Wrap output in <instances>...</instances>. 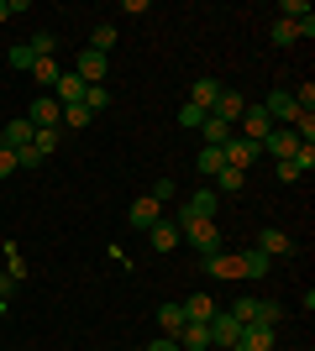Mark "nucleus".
I'll list each match as a JSON object with an SVG mask.
<instances>
[{
    "instance_id": "15",
    "label": "nucleus",
    "mask_w": 315,
    "mask_h": 351,
    "mask_svg": "<svg viewBox=\"0 0 315 351\" xmlns=\"http://www.w3.org/2000/svg\"><path fill=\"white\" fill-rule=\"evenodd\" d=\"M158 220H163V205H158L152 194H137V199H132V226L148 231V226H158Z\"/></svg>"
},
{
    "instance_id": "4",
    "label": "nucleus",
    "mask_w": 315,
    "mask_h": 351,
    "mask_svg": "<svg viewBox=\"0 0 315 351\" xmlns=\"http://www.w3.org/2000/svg\"><path fill=\"white\" fill-rule=\"evenodd\" d=\"M210 330V346H221V351H237V336H242V325L226 315V309H215V320L205 325Z\"/></svg>"
},
{
    "instance_id": "11",
    "label": "nucleus",
    "mask_w": 315,
    "mask_h": 351,
    "mask_svg": "<svg viewBox=\"0 0 315 351\" xmlns=\"http://www.w3.org/2000/svg\"><path fill=\"white\" fill-rule=\"evenodd\" d=\"M179 220H215V194H210V189L189 194V199L179 205Z\"/></svg>"
},
{
    "instance_id": "36",
    "label": "nucleus",
    "mask_w": 315,
    "mask_h": 351,
    "mask_svg": "<svg viewBox=\"0 0 315 351\" xmlns=\"http://www.w3.org/2000/svg\"><path fill=\"white\" fill-rule=\"evenodd\" d=\"M273 173H279V184H294V178H305L300 168H294V158H284V162H273Z\"/></svg>"
},
{
    "instance_id": "31",
    "label": "nucleus",
    "mask_w": 315,
    "mask_h": 351,
    "mask_svg": "<svg viewBox=\"0 0 315 351\" xmlns=\"http://www.w3.org/2000/svg\"><path fill=\"white\" fill-rule=\"evenodd\" d=\"M200 121H205V110L184 100V105H179V126H184V132H200Z\"/></svg>"
},
{
    "instance_id": "3",
    "label": "nucleus",
    "mask_w": 315,
    "mask_h": 351,
    "mask_svg": "<svg viewBox=\"0 0 315 351\" xmlns=\"http://www.w3.org/2000/svg\"><path fill=\"white\" fill-rule=\"evenodd\" d=\"M221 158H226V168H242V173H247V168H253V162L263 158V147H257V142H247V136H231V142L221 147Z\"/></svg>"
},
{
    "instance_id": "34",
    "label": "nucleus",
    "mask_w": 315,
    "mask_h": 351,
    "mask_svg": "<svg viewBox=\"0 0 315 351\" xmlns=\"http://www.w3.org/2000/svg\"><path fill=\"white\" fill-rule=\"evenodd\" d=\"M32 63H37V53H32L27 43L21 47H11V69H21V73H32Z\"/></svg>"
},
{
    "instance_id": "19",
    "label": "nucleus",
    "mask_w": 315,
    "mask_h": 351,
    "mask_svg": "<svg viewBox=\"0 0 315 351\" xmlns=\"http://www.w3.org/2000/svg\"><path fill=\"white\" fill-rule=\"evenodd\" d=\"M148 241H152V252H174L179 247V226H174V220H158V226H148Z\"/></svg>"
},
{
    "instance_id": "18",
    "label": "nucleus",
    "mask_w": 315,
    "mask_h": 351,
    "mask_svg": "<svg viewBox=\"0 0 315 351\" xmlns=\"http://www.w3.org/2000/svg\"><path fill=\"white\" fill-rule=\"evenodd\" d=\"M0 147H5V152H16V147H32V121H27V116H16L11 126L0 132Z\"/></svg>"
},
{
    "instance_id": "1",
    "label": "nucleus",
    "mask_w": 315,
    "mask_h": 351,
    "mask_svg": "<svg viewBox=\"0 0 315 351\" xmlns=\"http://www.w3.org/2000/svg\"><path fill=\"white\" fill-rule=\"evenodd\" d=\"M174 226L195 241V252H205V257H210V252H221V220H174Z\"/></svg>"
},
{
    "instance_id": "21",
    "label": "nucleus",
    "mask_w": 315,
    "mask_h": 351,
    "mask_svg": "<svg viewBox=\"0 0 315 351\" xmlns=\"http://www.w3.org/2000/svg\"><path fill=\"white\" fill-rule=\"evenodd\" d=\"M58 58H37V63H32V79H37V84H43L47 89V95H53V84H58Z\"/></svg>"
},
{
    "instance_id": "13",
    "label": "nucleus",
    "mask_w": 315,
    "mask_h": 351,
    "mask_svg": "<svg viewBox=\"0 0 315 351\" xmlns=\"http://www.w3.org/2000/svg\"><path fill=\"white\" fill-rule=\"evenodd\" d=\"M215 100H221V79H210V73H205V79H195V84H189V105H200L205 116L215 110Z\"/></svg>"
},
{
    "instance_id": "5",
    "label": "nucleus",
    "mask_w": 315,
    "mask_h": 351,
    "mask_svg": "<svg viewBox=\"0 0 315 351\" xmlns=\"http://www.w3.org/2000/svg\"><path fill=\"white\" fill-rule=\"evenodd\" d=\"M105 69H110V58H100V53H90V47L74 58V73H79V84H84V89H90V84H105Z\"/></svg>"
},
{
    "instance_id": "24",
    "label": "nucleus",
    "mask_w": 315,
    "mask_h": 351,
    "mask_svg": "<svg viewBox=\"0 0 315 351\" xmlns=\"http://www.w3.org/2000/svg\"><path fill=\"white\" fill-rule=\"evenodd\" d=\"M195 168H200V173H205V178H215V173H221V168H226V158H221V147H200V158H195Z\"/></svg>"
},
{
    "instance_id": "17",
    "label": "nucleus",
    "mask_w": 315,
    "mask_h": 351,
    "mask_svg": "<svg viewBox=\"0 0 315 351\" xmlns=\"http://www.w3.org/2000/svg\"><path fill=\"white\" fill-rule=\"evenodd\" d=\"M200 136H205V147H226L231 136H237V126H226L221 116H205L200 121Z\"/></svg>"
},
{
    "instance_id": "32",
    "label": "nucleus",
    "mask_w": 315,
    "mask_h": 351,
    "mask_svg": "<svg viewBox=\"0 0 315 351\" xmlns=\"http://www.w3.org/2000/svg\"><path fill=\"white\" fill-rule=\"evenodd\" d=\"M289 95H294V105H300V116H310V110H315V84H310V79H305L300 89H289Z\"/></svg>"
},
{
    "instance_id": "35",
    "label": "nucleus",
    "mask_w": 315,
    "mask_h": 351,
    "mask_svg": "<svg viewBox=\"0 0 315 351\" xmlns=\"http://www.w3.org/2000/svg\"><path fill=\"white\" fill-rule=\"evenodd\" d=\"M32 147H37L43 158H53V147H58V132H32Z\"/></svg>"
},
{
    "instance_id": "22",
    "label": "nucleus",
    "mask_w": 315,
    "mask_h": 351,
    "mask_svg": "<svg viewBox=\"0 0 315 351\" xmlns=\"http://www.w3.org/2000/svg\"><path fill=\"white\" fill-rule=\"evenodd\" d=\"M110 47H116V21H95V37H90V53H110Z\"/></svg>"
},
{
    "instance_id": "10",
    "label": "nucleus",
    "mask_w": 315,
    "mask_h": 351,
    "mask_svg": "<svg viewBox=\"0 0 315 351\" xmlns=\"http://www.w3.org/2000/svg\"><path fill=\"white\" fill-rule=\"evenodd\" d=\"M237 351H279L273 346V325H242Z\"/></svg>"
},
{
    "instance_id": "37",
    "label": "nucleus",
    "mask_w": 315,
    "mask_h": 351,
    "mask_svg": "<svg viewBox=\"0 0 315 351\" xmlns=\"http://www.w3.org/2000/svg\"><path fill=\"white\" fill-rule=\"evenodd\" d=\"M294 168H300V173H310V168H315V147H310V142H300V152H294Z\"/></svg>"
},
{
    "instance_id": "20",
    "label": "nucleus",
    "mask_w": 315,
    "mask_h": 351,
    "mask_svg": "<svg viewBox=\"0 0 315 351\" xmlns=\"http://www.w3.org/2000/svg\"><path fill=\"white\" fill-rule=\"evenodd\" d=\"M263 273H273V257H263V252H242V278H263Z\"/></svg>"
},
{
    "instance_id": "33",
    "label": "nucleus",
    "mask_w": 315,
    "mask_h": 351,
    "mask_svg": "<svg viewBox=\"0 0 315 351\" xmlns=\"http://www.w3.org/2000/svg\"><path fill=\"white\" fill-rule=\"evenodd\" d=\"M215 178H221V189H226V194H237L242 184H247V173H242V168H221Z\"/></svg>"
},
{
    "instance_id": "8",
    "label": "nucleus",
    "mask_w": 315,
    "mask_h": 351,
    "mask_svg": "<svg viewBox=\"0 0 315 351\" xmlns=\"http://www.w3.org/2000/svg\"><path fill=\"white\" fill-rule=\"evenodd\" d=\"M263 152H268L273 162H284V158H294V152H300V136L289 132V126H273L268 142H263Z\"/></svg>"
},
{
    "instance_id": "27",
    "label": "nucleus",
    "mask_w": 315,
    "mask_h": 351,
    "mask_svg": "<svg viewBox=\"0 0 315 351\" xmlns=\"http://www.w3.org/2000/svg\"><path fill=\"white\" fill-rule=\"evenodd\" d=\"M268 37H273V47H289V43H300V32H294V21H284V16H279V21L268 27Z\"/></svg>"
},
{
    "instance_id": "7",
    "label": "nucleus",
    "mask_w": 315,
    "mask_h": 351,
    "mask_svg": "<svg viewBox=\"0 0 315 351\" xmlns=\"http://www.w3.org/2000/svg\"><path fill=\"white\" fill-rule=\"evenodd\" d=\"M263 110L273 116V126H279V121H284V126H294V121H300V105H294V95H289V89H273L268 100H263Z\"/></svg>"
},
{
    "instance_id": "6",
    "label": "nucleus",
    "mask_w": 315,
    "mask_h": 351,
    "mask_svg": "<svg viewBox=\"0 0 315 351\" xmlns=\"http://www.w3.org/2000/svg\"><path fill=\"white\" fill-rule=\"evenodd\" d=\"M27 121H32V132H58V100H53V95L32 100L27 105Z\"/></svg>"
},
{
    "instance_id": "9",
    "label": "nucleus",
    "mask_w": 315,
    "mask_h": 351,
    "mask_svg": "<svg viewBox=\"0 0 315 351\" xmlns=\"http://www.w3.org/2000/svg\"><path fill=\"white\" fill-rule=\"evenodd\" d=\"M184 325H210V320H215V309H221V304H215V299H210V293H189V299H184Z\"/></svg>"
},
{
    "instance_id": "26",
    "label": "nucleus",
    "mask_w": 315,
    "mask_h": 351,
    "mask_svg": "<svg viewBox=\"0 0 315 351\" xmlns=\"http://www.w3.org/2000/svg\"><path fill=\"white\" fill-rule=\"evenodd\" d=\"M179 346L184 351H205L210 346V330H205V325H184V330H179Z\"/></svg>"
},
{
    "instance_id": "2",
    "label": "nucleus",
    "mask_w": 315,
    "mask_h": 351,
    "mask_svg": "<svg viewBox=\"0 0 315 351\" xmlns=\"http://www.w3.org/2000/svg\"><path fill=\"white\" fill-rule=\"evenodd\" d=\"M268 132H273V116L263 110V100H247V110H242V136L263 147V142H268Z\"/></svg>"
},
{
    "instance_id": "23",
    "label": "nucleus",
    "mask_w": 315,
    "mask_h": 351,
    "mask_svg": "<svg viewBox=\"0 0 315 351\" xmlns=\"http://www.w3.org/2000/svg\"><path fill=\"white\" fill-rule=\"evenodd\" d=\"M79 105H84L90 116H100V110H110V105H116V100H110V89H105V84H90V89H84V100H79Z\"/></svg>"
},
{
    "instance_id": "28",
    "label": "nucleus",
    "mask_w": 315,
    "mask_h": 351,
    "mask_svg": "<svg viewBox=\"0 0 315 351\" xmlns=\"http://www.w3.org/2000/svg\"><path fill=\"white\" fill-rule=\"evenodd\" d=\"M279 16H284V21H294V27H305V21H315L305 0H284V5H279Z\"/></svg>"
},
{
    "instance_id": "38",
    "label": "nucleus",
    "mask_w": 315,
    "mask_h": 351,
    "mask_svg": "<svg viewBox=\"0 0 315 351\" xmlns=\"http://www.w3.org/2000/svg\"><path fill=\"white\" fill-rule=\"evenodd\" d=\"M37 162H43L37 147H16V168H37Z\"/></svg>"
},
{
    "instance_id": "42",
    "label": "nucleus",
    "mask_w": 315,
    "mask_h": 351,
    "mask_svg": "<svg viewBox=\"0 0 315 351\" xmlns=\"http://www.w3.org/2000/svg\"><path fill=\"white\" fill-rule=\"evenodd\" d=\"M5 16H11V0H0V21H5Z\"/></svg>"
},
{
    "instance_id": "40",
    "label": "nucleus",
    "mask_w": 315,
    "mask_h": 351,
    "mask_svg": "<svg viewBox=\"0 0 315 351\" xmlns=\"http://www.w3.org/2000/svg\"><path fill=\"white\" fill-rule=\"evenodd\" d=\"M16 173V152H5V147H0V178H11Z\"/></svg>"
},
{
    "instance_id": "41",
    "label": "nucleus",
    "mask_w": 315,
    "mask_h": 351,
    "mask_svg": "<svg viewBox=\"0 0 315 351\" xmlns=\"http://www.w3.org/2000/svg\"><path fill=\"white\" fill-rule=\"evenodd\" d=\"M148 351H179V341H174V336H163V341H152Z\"/></svg>"
},
{
    "instance_id": "14",
    "label": "nucleus",
    "mask_w": 315,
    "mask_h": 351,
    "mask_svg": "<svg viewBox=\"0 0 315 351\" xmlns=\"http://www.w3.org/2000/svg\"><path fill=\"white\" fill-rule=\"evenodd\" d=\"M205 273H210V278H242V257H237V252H210Z\"/></svg>"
},
{
    "instance_id": "39",
    "label": "nucleus",
    "mask_w": 315,
    "mask_h": 351,
    "mask_svg": "<svg viewBox=\"0 0 315 351\" xmlns=\"http://www.w3.org/2000/svg\"><path fill=\"white\" fill-rule=\"evenodd\" d=\"M152 199H158V205H168V199H174V178H158V184H152Z\"/></svg>"
},
{
    "instance_id": "29",
    "label": "nucleus",
    "mask_w": 315,
    "mask_h": 351,
    "mask_svg": "<svg viewBox=\"0 0 315 351\" xmlns=\"http://www.w3.org/2000/svg\"><path fill=\"white\" fill-rule=\"evenodd\" d=\"M0 273H5L11 283H21V278H27V263H21V252H16V247H5V267H0Z\"/></svg>"
},
{
    "instance_id": "16",
    "label": "nucleus",
    "mask_w": 315,
    "mask_h": 351,
    "mask_svg": "<svg viewBox=\"0 0 315 351\" xmlns=\"http://www.w3.org/2000/svg\"><path fill=\"white\" fill-rule=\"evenodd\" d=\"M242 110H247V95H237V89H221V100H215V110H210V116H221L226 126H231V121H242Z\"/></svg>"
},
{
    "instance_id": "30",
    "label": "nucleus",
    "mask_w": 315,
    "mask_h": 351,
    "mask_svg": "<svg viewBox=\"0 0 315 351\" xmlns=\"http://www.w3.org/2000/svg\"><path fill=\"white\" fill-rule=\"evenodd\" d=\"M32 53H37V58H53V53H58V37H53V32H37V37H32Z\"/></svg>"
},
{
    "instance_id": "25",
    "label": "nucleus",
    "mask_w": 315,
    "mask_h": 351,
    "mask_svg": "<svg viewBox=\"0 0 315 351\" xmlns=\"http://www.w3.org/2000/svg\"><path fill=\"white\" fill-rule=\"evenodd\" d=\"M158 325H163V336L179 341V330H184V309H179V304H163V309H158Z\"/></svg>"
},
{
    "instance_id": "12",
    "label": "nucleus",
    "mask_w": 315,
    "mask_h": 351,
    "mask_svg": "<svg viewBox=\"0 0 315 351\" xmlns=\"http://www.w3.org/2000/svg\"><path fill=\"white\" fill-rule=\"evenodd\" d=\"M257 252H263V257H289V252H294V241H289L279 226H263V231H257Z\"/></svg>"
}]
</instances>
